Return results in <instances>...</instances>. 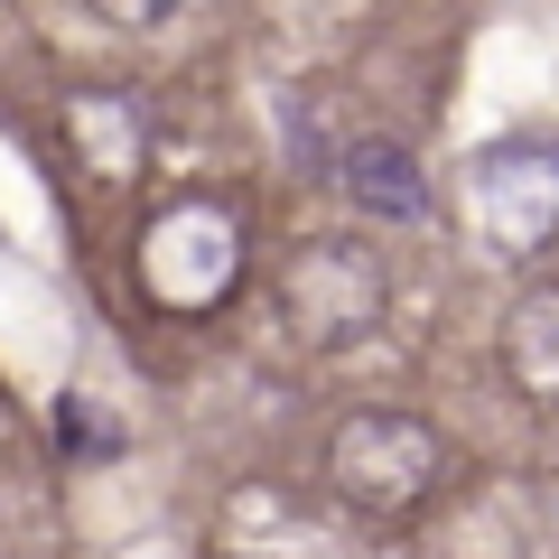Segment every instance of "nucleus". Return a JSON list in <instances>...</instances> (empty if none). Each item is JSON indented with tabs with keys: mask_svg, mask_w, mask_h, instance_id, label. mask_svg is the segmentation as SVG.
Masks as SVG:
<instances>
[{
	"mask_svg": "<svg viewBox=\"0 0 559 559\" xmlns=\"http://www.w3.org/2000/svg\"><path fill=\"white\" fill-rule=\"evenodd\" d=\"M457 205H466L485 252H503V261L550 252L559 242V140H540V131L485 140L476 159L457 168Z\"/></svg>",
	"mask_w": 559,
	"mask_h": 559,
	"instance_id": "obj_1",
	"label": "nucleus"
},
{
	"mask_svg": "<svg viewBox=\"0 0 559 559\" xmlns=\"http://www.w3.org/2000/svg\"><path fill=\"white\" fill-rule=\"evenodd\" d=\"M234 280H242V224L215 197H178L168 215H150V234H140V289L159 308L205 318V308H224Z\"/></svg>",
	"mask_w": 559,
	"mask_h": 559,
	"instance_id": "obj_2",
	"label": "nucleus"
},
{
	"mask_svg": "<svg viewBox=\"0 0 559 559\" xmlns=\"http://www.w3.org/2000/svg\"><path fill=\"white\" fill-rule=\"evenodd\" d=\"M439 466H448L439 429L411 411H355L336 429V448H326V476H336V495L355 513H411L439 485Z\"/></svg>",
	"mask_w": 559,
	"mask_h": 559,
	"instance_id": "obj_3",
	"label": "nucleus"
},
{
	"mask_svg": "<svg viewBox=\"0 0 559 559\" xmlns=\"http://www.w3.org/2000/svg\"><path fill=\"white\" fill-rule=\"evenodd\" d=\"M280 308H289V326H299L308 345H355L364 326L382 318V261H373V242H318V252H299Z\"/></svg>",
	"mask_w": 559,
	"mask_h": 559,
	"instance_id": "obj_4",
	"label": "nucleus"
},
{
	"mask_svg": "<svg viewBox=\"0 0 559 559\" xmlns=\"http://www.w3.org/2000/svg\"><path fill=\"white\" fill-rule=\"evenodd\" d=\"M503 373L513 392L559 401V289H522L513 318H503Z\"/></svg>",
	"mask_w": 559,
	"mask_h": 559,
	"instance_id": "obj_5",
	"label": "nucleus"
},
{
	"mask_svg": "<svg viewBox=\"0 0 559 559\" xmlns=\"http://www.w3.org/2000/svg\"><path fill=\"white\" fill-rule=\"evenodd\" d=\"M336 178H345V197H355V205H364L373 224H411L419 205H429V187H419L411 150H392V140H355Z\"/></svg>",
	"mask_w": 559,
	"mask_h": 559,
	"instance_id": "obj_6",
	"label": "nucleus"
},
{
	"mask_svg": "<svg viewBox=\"0 0 559 559\" xmlns=\"http://www.w3.org/2000/svg\"><path fill=\"white\" fill-rule=\"evenodd\" d=\"M187 0H94V20H112V28H159V20H178Z\"/></svg>",
	"mask_w": 559,
	"mask_h": 559,
	"instance_id": "obj_7",
	"label": "nucleus"
}]
</instances>
